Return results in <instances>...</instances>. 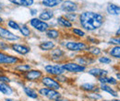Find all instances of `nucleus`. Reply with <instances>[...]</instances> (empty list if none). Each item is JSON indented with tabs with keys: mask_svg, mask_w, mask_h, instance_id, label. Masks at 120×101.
Wrapping results in <instances>:
<instances>
[{
	"mask_svg": "<svg viewBox=\"0 0 120 101\" xmlns=\"http://www.w3.org/2000/svg\"><path fill=\"white\" fill-rule=\"evenodd\" d=\"M13 69L17 73H19L23 74V73H27L28 71H30V69H32V68H31V65L29 64V63H25L20 62L19 63H18V64H16L15 66H13Z\"/></svg>",
	"mask_w": 120,
	"mask_h": 101,
	"instance_id": "14",
	"label": "nucleus"
},
{
	"mask_svg": "<svg viewBox=\"0 0 120 101\" xmlns=\"http://www.w3.org/2000/svg\"><path fill=\"white\" fill-rule=\"evenodd\" d=\"M80 26L86 30L93 31L100 29L105 21L104 16L93 11H84L79 17Z\"/></svg>",
	"mask_w": 120,
	"mask_h": 101,
	"instance_id": "1",
	"label": "nucleus"
},
{
	"mask_svg": "<svg viewBox=\"0 0 120 101\" xmlns=\"http://www.w3.org/2000/svg\"><path fill=\"white\" fill-rule=\"evenodd\" d=\"M65 56V52L60 49V48H55L54 50L51 51L50 52V57H51V60L55 61V62H58L60 61L61 58H63Z\"/></svg>",
	"mask_w": 120,
	"mask_h": 101,
	"instance_id": "16",
	"label": "nucleus"
},
{
	"mask_svg": "<svg viewBox=\"0 0 120 101\" xmlns=\"http://www.w3.org/2000/svg\"><path fill=\"white\" fill-rule=\"evenodd\" d=\"M3 9H4V7H3V6H0V12H2Z\"/></svg>",
	"mask_w": 120,
	"mask_h": 101,
	"instance_id": "47",
	"label": "nucleus"
},
{
	"mask_svg": "<svg viewBox=\"0 0 120 101\" xmlns=\"http://www.w3.org/2000/svg\"><path fill=\"white\" fill-rule=\"evenodd\" d=\"M110 43L120 45V38H113V39H111L110 40Z\"/></svg>",
	"mask_w": 120,
	"mask_h": 101,
	"instance_id": "38",
	"label": "nucleus"
},
{
	"mask_svg": "<svg viewBox=\"0 0 120 101\" xmlns=\"http://www.w3.org/2000/svg\"><path fill=\"white\" fill-rule=\"evenodd\" d=\"M4 101H15V99L12 98L11 97H7V98L4 99Z\"/></svg>",
	"mask_w": 120,
	"mask_h": 101,
	"instance_id": "41",
	"label": "nucleus"
},
{
	"mask_svg": "<svg viewBox=\"0 0 120 101\" xmlns=\"http://www.w3.org/2000/svg\"><path fill=\"white\" fill-rule=\"evenodd\" d=\"M41 20L45 21V22H47L49 21L50 19H52L54 17V12L50 9H45L43 10L40 14H39V17H38Z\"/></svg>",
	"mask_w": 120,
	"mask_h": 101,
	"instance_id": "21",
	"label": "nucleus"
},
{
	"mask_svg": "<svg viewBox=\"0 0 120 101\" xmlns=\"http://www.w3.org/2000/svg\"><path fill=\"white\" fill-rule=\"evenodd\" d=\"M37 13H38V10L36 9V8H30V14L34 17V16L35 15H37Z\"/></svg>",
	"mask_w": 120,
	"mask_h": 101,
	"instance_id": "39",
	"label": "nucleus"
},
{
	"mask_svg": "<svg viewBox=\"0 0 120 101\" xmlns=\"http://www.w3.org/2000/svg\"><path fill=\"white\" fill-rule=\"evenodd\" d=\"M56 22L60 27L65 28V29H71L73 27V23L68 20L64 16H60L56 18Z\"/></svg>",
	"mask_w": 120,
	"mask_h": 101,
	"instance_id": "20",
	"label": "nucleus"
},
{
	"mask_svg": "<svg viewBox=\"0 0 120 101\" xmlns=\"http://www.w3.org/2000/svg\"><path fill=\"white\" fill-rule=\"evenodd\" d=\"M10 50L12 52H14L15 53L20 55V56H25L27 54H29L30 52V48L23 43H19V42H12L10 43Z\"/></svg>",
	"mask_w": 120,
	"mask_h": 101,
	"instance_id": "8",
	"label": "nucleus"
},
{
	"mask_svg": "<svg viewBox=\"0 0 120 101\" xmlns=\"http://www.w3.org/2000/svg\"><path fill=\"white\" fill-rule=\"evenodd\" d=\"M60 9L66 13H75L78 10V5L70 0L62 1L60 4Z\"/></svg>",
	"mask_w": 120,
	"mask_h": 101,
	"instance_id": "12",
	"label": "nucleus"
},
{
	"mask_svg": "<svg viewBox=\"0 0 120 101\" xmlns=\"http://www.w3.org/2000/svg\"><path fill=\"white\" fill-rule=\"evenodd\" d=\"M44 76V73L41 70L37 69H30V71L22 74V77L25 81L28 82H35L41 80V78Z\"/></svg>",
	"mask_w": 120,
	"mask_h": 101,
	"instance_id": "10",
	"label": "nucleus"
},
{
	"mask_svg": "<svg viewBox=\"0 0 120 101\" xmlns=\"http://www.w3.org/2000/svg\"><path fill=\"white\" fill-rule=\"evenodd\" d=\"M22 62V60L18 56L12 55L8 52H0V67L5 66H15L16 64Z\"/></svg>",
	"mask_w": 120,
	"mask_h": 101,
	"instance_id": "2",
	"label": "nucleus"
},
{
	"mask_svg": "<svg viewBox=\"0 0 120 101\" xmlns=\"http://www.w3.org/2000/svg\"><path fill=\"white\" fill-rule=\"evenodd\" d=\"M106 10L109 14L113 15V16H116V15L120 14V7L115 5V4H109L106 7Z\"/></svg>",
	"mask_w": 120,
	"mask_h": 101,
	"instance_id": "27",
	"label": "nucleus"
},
{
	"mask_svg": "<svg viewBox=\"0 0 120 101\" xmlns=\"http://www.w3.org/2000/svg\"><path fill=\"white\" fill-rule=\"evenodd\" d=\"M19 32L20 33V35L24 38H28L30 36V29L29 28L28 25L26 24H19Z\"/></svg>",
	"mask_w": 120,
	"mask_h": 101,
	"instance_id": "25",
	"label": "nucleus"
},
{
	"mask_svg": "<svg viewBox=\"0 0 120 101\" xmlns=\"http://www.w3.org/2000/svg\"><path fill=\"white\" fill-rule=\"evenodd\" d=\"M89 74L96 77V78H100V77H103V76H106L108 72L106 70L104 69H101V68H98V67H93V68H90L89 69Z\"/></svg>",
	"mask_w": 120,
	"mask_h": 101,
	"instance_id": "17",
	"label": "nucleus"
},
{
	"mask_svg": "<svg viewBox=\"0 0 120 101\" xmlns=\"http://www.w3.org/2000/svg\"><path fill=\"white\" fill-rule=\"evenodd\" d=\"M119 89H120V86H119Z\"/></svg>",
	"mask_w": 120,
	"mask_h": 101,
	"instance_id": "48",
	"label": "nucleus"
},
{
	"mask_svg": "<svg viewBox=\"0 0 120 101\" xmlns=\"http://www.w3.org/2000/svg\"><path fill=\"white\" fill-rule=\"evenodd\" d=\"M98 61H99V63H104V64H109V63H111V62H112V60H111L110 58L106 57V56L100 57L99 59H98Z\"/></svg>",
	"mask_w": 120,
	"mask_h": 101,
	"instance_id": "37",
	"label": "nucleus"
},
{
	"mask_svg": "<svg viewBox=\"0 0 120 101\" xmlns=\"http://www.w3.org/2000/svg\"><path fill=\"white\" fill-rule=\"evenodd\" d=\"M116 34H117V35H120V27L118 28V29H117V31H116Z\"/></svg>",
	"mask_w": 120,
	"mask_h": 101,
	"instance_id": "46",
	"label": "nucleus"
},
{
	"mask_svg": "<svg viewBox=\"0 0 120 101\" xmlns=\"http://www.w3.org/2000/svg\"><path fill=\"white\" fill-rule=\"evenodd\" d=\"M15 93L14 88L10 86V84L1 83L0 82V94L6 97H12Z\"/></svg>",
	"mask_w": 120,
	"mask_h": 101,
	"instance_id": "13",
	"label": "nucleus"
},
{
	"mask_svg": "<svg viewBox=\"0 0 120 101\" xmlns=\"http://www.w3.org/2000/svg\"><path fill=\"white\" fill-rule=\"evenodd\" d=\"M8 2L12 5L24 7H30V6L34 4V0H8Z\"/></svg>",
	"mask_w": 120,
	"mask_h": 101,
	"instance_id": "19",
	"label": "nucleus"
},
{
	"mask_svg": "<svg viewBox=\"0 0 120 101\" xmlns=\"http://www.w3.org/2000/svg\"><path fill=\"white\" fill-rule=\"evenodd\" d=\"M109 54H110L112 57L120 59V46L117 45V46L113 47V48L109 51Z\"/></svg>",
	"mask_w": 120,
	"mask_h": 101,
	"instance_id": "31",
	"label": "nucleus"
},
{
	"mask_svg": "<svg viewBox=\"0 0 120 101\" xmlns=\"http://www.w3.org/2000/svg\"><path fill=\"white\" fill-rule=\"evenodd\" d=\"M9 50H10V43L7 42H5L3 40H0V52H7Z\"/></svg>",
	"mask_w": 120,
	"mask_h": 101,
	"instance_id": "32",
	"label": "nucleus"
},
{
	"mask_svg": "<svg viewBox=\"0 0 120 101\" xmlns=\"http://www.w3.org/2000/svg\"><path fill=\"white\" fill-rule=\"evenodd\" d=\"M86 51L90 54L93 55V56H98V55L101 54V49L98 48V47H96V46H88L87 49H86Z\"/></svg>",
	"mask_w": 120,
	"mask_h": 101,
	"instance_id": "30",
	"label": "nucleus"
},
{
	"mask_svg": "<svg viewBox=\"0 0 120 101\" xmlns=\"http://www.w3.org/2000/svg\"><path fill=\"white\" fill-rule=\"evenodd\" d=\"M87 40H88V42H91V43H97V41H96L95 39L91 38V37H88V38H87Z\"/></svg>",
	"mask_w": 120,
	"mask_h": 101,
	"instance_id": "40",
	"label": "nucleus"
},
{
	"mask_svg": "<svg viewBox=\"0 0 120 101\" xmlns=\"http://www.w3.org/2000/svg\"><path fill=\"white\" fill-rule=\"evenodd\" d=\"M64 17H66L68 20H69L70 22H73L78 16H77V14H76V13H67V14H66V16H64Z\"/></svg>",
	"mask_w": 120,
	"mask_h": 101,
	"instance_id": "36",
	"label": "nucleus"
},
{
	"mask_svg": "<svg viewBox=\"0 0 120 101\" xmlns=\"http://www.w3.org/2000/svg\"><path fill=\"white\" fill-rule=\"evenodd\" d=\"M62 3V0H43L42 4L47 8H53L57 6H59Z\"/></svg>",
	"mask_w": 120,
	"mask_h": 101,
	"instance_id": "26",
	"label": "nucleus"
},
{
	"mask_svg": "<svg viewBox=\"0 0 120 101\" xmlns=\"http://www.w3.org/2000/svg\"><path fill=\"white\" fill-rule=\"evenodd\" d=\"M2 73H5V70L2 67H0V74H2Z\"/></svg>",
	"mask_w": 120,
	"mask_h": 101,
	"instance_id": "44",
	"label": "nucleus"
},
{
	"mask_svg": "<svg viewBox=\"0 0 120 101\" xmlns=\"http://www.w3.org/2000/svg\"><path fill=\"white\" fill-rule=\"evenodd\" d=\"M22 91L25 94L26 97L30 98L31 99H37L39 98V94L36 90H34L32 87H28V86H23L22 87Z\"/></svg>",
	"mask_w": 120,
	"mask_h": 101,
	"instance_id": "15",
	"label": "nucleus"
},
{
	"mask_svg": "<svg viewBox=\"0 0 120 101\" xmlns=\"http://www.w3.org/2000/svg\"><path fill=\"white\" fill-rule=\"evenodd\" d=\"M38 94L39 96L45 97L46 98H48L51 101H56L62 98V95L59 91L57 90H54V89H50L47 87H42L38 90Z\"/></svg>",
	"mask_w": 120,
	"mask_h": 101,
	"instance_id": "4",
	"label": "nucleus"
},
{
	"mask_svg": "<svg viewBox=\"0 0 120 101\" xmlns=\"http://www.w3.org/2000/svg\"><path fill=\"white\" fill-rule=\"evenodd\" d=\"M63 68L65 72L72 73H79L85 72L86 67L83 65H80L75 62H66L63 64Z\"/></svg>",
	"mask_w": 120,
	"mask_h": 101,
	"instance_id": "5",
	"label": "nucleus"
},
{
	"mask_svg": "<svg viewBox=\"0 0 120 101\" xmlns=\"http://www.w3.org/2000/svg\"><path fill=\"white\" fill-rule=\"evenodd\" d=\"M99 82L101 84H106V85H116L117 84V80L115 79L114 77H107V76H103L98 78Z\"/></svg>",
	"mask_w": 120,
	"mask_h": 101,
	"instance_id": "29",
	"label": "nucleus"
},
{
	"mask_svg": "<svg viewBox=\"0 0 120 101\" xmlns=\"http://www.w3.org/2000/svg\"><path fill=\"white\" fill-rule=\"evenodd\" d=\"M99 88H100L102 91H104V92H106V93L110 94V95H111V96H113L114 98H117V97H118L117 92H116V90H114L112 87L109 86V85H106V84H101Z\"/></svg>",
	"mask_w": 120,
	"mask_h": 101,
	"instance_id": "24",
	"label": "nucleus"
},
{
	"mask_svg": "<svg viewBox=\"0 0 120 101\" xmlns=\"http://www.w3.org/2000/svg\"><path fill=\"white\" fill-rule=\"evenodd\" d=\"M0 40L12 43L19 42L20 40V37L19 35H16L13 31L8 29L4 25H0Z\"/></svg>",
	"mask_w": 120,
	"mask_h": 101,
	"instance_id": "3",
	"label": "nucleus"
},
{
	"mask_svg": "<svg viewBox=\"0 0 120 101\" xmlns=\"http://www.w3.org/2000/svg\"><path fill=\"white\" fill-rule=\"evenodd\" d=\"M41 83L43 84V86L50 89H54V90H59L61 89V84L58 83L55 77L50 76V75H45L41 78Z\"/></svg>",
	"mask_w": 120,
	"mask_h": 101,
	"instance_id": "7",
	"label": "nucleus"
},
{
	"mask_svg": "<svg viewBox=\"0 0 120 101\" xmlns=\"http://www.w3.org/2000/svg\"><path fill=\"white\" fill-rule=\"evenodd\" d=\"M56 101H71V100L67 99V98H59V99H57V100H56Z\"/></svg>",
	"mask_w": 120,
	"mask_h": 101,
	"instance_id": "43",
	"label": "nucleus"
},
{
	"mask_svg": "<svg viewBox=\"0 0 120 101\" xmlns=\"http://www.w3.org/2000/svg\"><path fill=\"white\" fill-rule=\"evenodd\" d=\"M29 24L31 28L36 29L39 32H45L47 29H49V24L47 22H45L41 20L39 17H32L29 21Z\"/></svg>",
	"mask_w": 120,
	"mask_h": 101,
	"instance_id": "9",
	"label": "nucleus"
},
{
	"mask_svg": "<svg viewBox=\"0 0 120 101\" xmlns=\"http://www.w3.org/2000/svg\"><path fill=\"white\" fill-rule=\"evenodd\" d=\"M80 89H82L85 92L91 93V92H98L100 88L97 87L96 85H94L92 83H84V84L80 85Z\"/></svg>",
	"mask_w": 120,
	"mask_h": 101,
	"instance_id": "22",
	"label": "nucleus"
},
{
	"mask_svg": "<svg viewBox=\"0 0 120 101\" xmlns=\"http://www.w3.org/2000/svg\"><path fill=\"white\" fill-rule=\"evenodd\" d=\"M72 32H73L74 35L78 36V37H81V38L86 35V33H85L84 30H82L81 29H79V28H73L72 29Z\"/></svg>",
	"mask_w": 120,
	"mask_h": 101,
	"instance_id": "35",
	"label": "nucleus"
},
{
	"mask_svg": "<svg viewBox=\"0 0 120 101\" xmlns=\"http://www.w3.org/2000/svg\"><path fill=\"white\" fill-rule=\"evenodd\" d=\"M0 82H1V83L10 84V83L12 82V79H11L7 73H2V74H0Z\"/></svg>",
	"mask_w": 120,
	"mask_h": 101,
	"instance_id": "33",
	"label": "nucleus"
},
{
	"mask_svg": "<svg viewBox=\"0 0 120 101\" xmlns=\"http://www.w3.org/2000/svg\"><path fill=\"white\" fill-rule=\"evenodd\" d=\"M4 23H5V20H4L3 17H1V16H0V25H3Z\"/></svg>",
	"mask_w": 120,
	"mask_h": 101,
	"instance_id": "42",
	"label": "nucleus"
},
{
	"mask_svg": "<svg viewBox=\"0 0 120 101\" xmlns=\"http://www.w3.org/2000/svg\"><path fill=\"white\" fill-rule=\"evenodd\" d=\"M6 25L7 28L10 30H15V31H19V23H18L14 19H8L6 21Z\"/></svg>",
	"mask_w": 120,
	"mask_h": 101,
	"instance_id": "28",
	"label": "nucleus"
},
{
	"mask_svg": "<svg viewBox=\"0 0 120 101\" xmlns=\"http://www.w3.org/2000/svg\"><path fill=\"white\" fill-rule=\"evenodd\" d=\"M88 45L86 42H75V41H69L65 43V48L70 52H83L86 51Z\"/></svg>",
	"mask_w": 120,
	"mask_h": 101,
	"instance_id": "6",
	"label": "nucleus"
},
{
	"mask_svg": "<svg viewBox=\"0 0 120 101\" xmlns=\"http://www.w3.org/2000/svg\"><path fill=\"white\" fill-rule=\"evenodd\" d=\"M116 78L120 81V73H116Z\"/></svg>",
	"mask_w": 120,
	"mask_h": 101,
	"instance_id": "45",
	"label": "nucleus"
},
{
	"mask_svg": "<svg viewBox=\"0 0 120 101\" xmlns=\"http://www.w3.org/2000/svg\"><path fill=\"white\" fill-rule=\"evenodd\" d=\"M56 48V43L53 41H45L39 44V49L44 52H51Z\"/></svg>",
	"mask_w": 120,
	"mask_h": 101,
	"instance_id": "18",
	"label": "nucleus"
},
{
	"mask_svg": "<svg viewBox=\"0 0 120 101\" xmlns=\"http://www.w3.org/2000/svg\"><path fill=\"white\" fill-rule=\"evenodd\" d=\"M45 71L50 76H57L64 74L65 73L62 64H46L45 66Z\"/></svg>",
	"mask_w": 120,
	"mask_h": 101,
	"instance_id": "11",
	"label": "nucleus"
},
{
	"mask_svg": "<svg viewBox=\"0 0 120 101\" xmlns=\"http://www.w3.org/2000/svg\"><path fill=\"white\" fill-rule=\"evenodd\" d=\"M45 35H46V37L48 39L53 41V40L58 39V37L60 36V32L59 30H57L56 29H48L45 31Z\"/></svg>",
	"mask_w": 120,
	"mask_h": 101,
	"instance_id": "23",
	"label": "nucleus"
},
{
	"mask_svg": "<svg viewBox=\"0 0 120 101\" xmlns=\"http://www.w3.org/2000/svg\"><path fill=\"white\" fill-rule=\"evenodd\" d=\"M90 99H92L94 101H97L99 99H102V96L99 94V93H96V92H91V93H89L88 96H87Z\"/></svg>",
	"mask_w": 120,
	"mask_h": 101,
	"instance_id": "34",
	"label": "nucleus"
}]
</instances>
